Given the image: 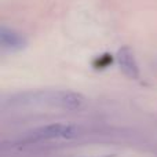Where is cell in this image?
<instances>
[{
    "label": "cell",
    "mask_w": 157,
    "mask_h": 157,
    "mask_svg": "<svg viewBox=\"0 0 157 157\" xmlns=\"http://www.w3.org/2000/svg\"><path fill=\"white\" fill-rule=\"evenodd\" d=\"M46 99V102L68 109V110H77L86 103V98L80 92L71 91V90H59V91L54 92H47Z\"/></svg>",
    "instance_id": "1"
},
{
    "label": "cell",
    "mask_w": 157,
    "mask_h": 157,
    "mask_svg": "<svg viewBox=\"0 0 157 157\" xmlns=\"http://www.w3.org/2000/svg\"><path fill=\"white\" fill-rule=\"evenodd\" d=\"M117 62L121 69V72L130 78H138L139 77V66L136 63L135 55H134L132 50L128 46H124L119 50L117 52Z\"/></svg>",
    "instance_id": "3"
},
{
    "label": "cell",
    "mask_w": 157,
    "mask_h": 157,
    "mask_svg": "<svg viewBox=\"0 0 157 157\" xmlns=\"http://www.w3.org/2000/svg\"><path fill=\"white\" fill-rule=\"evenodd\" d=\"M77 127L73 124L65 123H52L44 127H40L33 132V138L36 139H69L76 136Z\"/></svg>",
    "instance_id": "2"
},
{
    "label": "cell",
    "mask_w": 157,
    "mask_h": 157,
    "mask_svg": "<svg viewBox=\"0 0 157 157\" xmlns=\"http://www.w3.org/2000/svg\"><path fill=\"white\" fill-rule=\"evenodd\" d=\"M105 157H110V156H105Z\"/></svg>",
    "instance_id": "5"
},
{
    "label": "cell",
    "mask_w": 157,
    "mask_h": 157,
    "mask_svg": "<svg viewBox=\"0 0 157 157\" xmlns=\"http://www.w3.org/2000/svg\"><path fill=\"white\" fill-rule=\"evenodd\" d=\"M0 44L6 51L15 52L26 46V39L14 29H8V28L3 26L0 30Z\"/></svg>",
    "instance_id": "4"
}]
</instances>
